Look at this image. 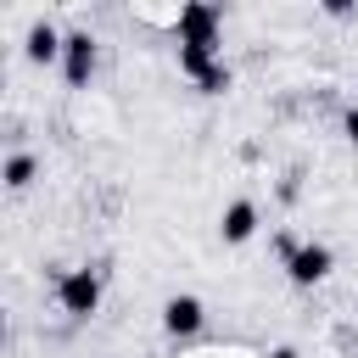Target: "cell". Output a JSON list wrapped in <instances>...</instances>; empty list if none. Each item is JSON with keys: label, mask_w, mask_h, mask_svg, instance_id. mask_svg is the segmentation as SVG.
<instances>
[{"label": "cell", "mask_w": 358, "mask_h": 358, "mask_svg": "<svg viewBox=\"0 0 358 358\" xmlns=\"http://www.w3.org/2000/svg\"><path fill=\"white\" fill-rule=\"evenodd\" d=\"M173 34H179V45H207V50H218V11L201 6V0H190V6H179Z\"/></svg>", "instance_id": "cell-3"}, {"label": "cell", "mask_w": 358, "mask_h": 358, "mask_svg": "<svg viewBox=\"0 0 358 358\" xmlns=\"http://www.w3.org/2000/svg\"><path fill=\"white\" fill-rule=\"evenodd\" d=\"M229 84H235V73H229V67H224V62H218V67H213V73H207V78H201V84H196V90H201V95H224V90H229Z\"/></svg>", "instance_id": "cell-9"}, {"label": "cell", "mask_w": 358, "mask_h": 358, "mask_svg": "<svg viewBox=\"0 0 358 358\" xmlns=\"http://www.w3.org/2000/svg\"><path fill=\"white\" fill-rule=\"evenodd\" d=\"M201 324H207V308H201V296L179 291V296H168V302H162V330H168L173 341H190V336H201Z\"/></svg>", "instance_id": "cell-4"}, {"label": "cell", "mask_w": 358, "mask_h": 358, "mask_svg": "<svg viewBox=\"0 0 358 358\" xmlns=\"http://www.w3.org/2000/svg\"><path fill=\"white\" fill-rule=\"evenodd\" d=\"M341 134L358 145V106H347V112H341Z\"/></svg>", "instance_id": "cell-10"}, {"label": "cell", "mask_w": 358, "mask_h": 358, "mask_svg": "<svg viewBox=\"0 0 358 358\" xmlns=\"http://www.w3.org/2000/svg\"><path fill=\"white\" fill-rule=\"evenodd\" d=\"M252 235H257V201L241 196V201H229V207L218 213V241H224V246H246Z\"/></svg>", "instance_id": "cell-5"}, {"label": "cell", "mask_w": 358, "mask_h": 358, "mask_svg": "<svg viewBox=\"0 0 358 358\" xmlns=\"http://www.w3.org/2000/svg\"><path fill=\"white\" fill-rule=\"evenodd\" d=\"M34 173H39V162H34L28 151H11V157H6V168H0L6 190H28V185H34Z\"/></svg>", "instance_id": "cell-8"}, {"label": "cell", "mask_w": 358, "mask_h": 358, "mask_svg": "<svg viewBox=\"0 0 358 358\" xmlns=\"http://www.w3.org/2000/svg\"><path fill=\"white\" fill-rule=\"evenodd\" d=\"M56 302H62L67 319H90V313L101 308V274H95V268H67V274L56 280Z\"/></svg>", "instance_id": "cell-1"}, {"label": "cell", "mask_w": 358, "mask_h": 358, "mask_svg": "<svg viewBox=\"0 0 358 358\" xmlns=\"http://www.w3.org/2000/svg\"><path fill=\"white\" fill-rule=\"evenodd\" d=\"M268 358H302V352H296V347H274Z\"/></svg>", "instance_id": "cell-11"}, {"label": "cell", "mask_w": 358, "mask_h": 358, "mask_svg": "<svg viewBox=\"0 0 358 358\" xmlns=\"http://www.w3.org/2000/svg\"><path fill=\"white\" fill-rule=\"evenodd\" d=\"M62 73H67V84H90V73H95V34H67V45H62Z\"/></svg>", "instance_id": "cell-6"}, {"label": "cell", "mask_w": 358, "mask_h": 358, "mask_svg": "<svg viewBox=\"0 0 358 358\" xmlns=\"http://www.w3.org/2000/svg\"><path fill=\"white\" fill-rule=\"evenodd\" d=\"M330 268H336V252H330L324 241H302V246L285 257V280L302 285V291H308V285H324Z\"/></svg>", "instance_id": "cell-2"}, {"label": "cell", "mask_w": 358, "mask_h": 358, "mask_svg": "<svg viewBox=\"0 0 358 358\" xmlns=\"http://www.w3.org/2000/svg\"><path fill=\"white\" fill-rule=\"evenodd\" d=\"M62 45H67V34H56L45 17L28 22V34H22V56L28 62H62Z\"/></svg>", "instance_id": "cell-7"}]
</instances>
